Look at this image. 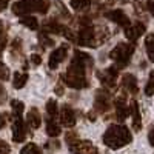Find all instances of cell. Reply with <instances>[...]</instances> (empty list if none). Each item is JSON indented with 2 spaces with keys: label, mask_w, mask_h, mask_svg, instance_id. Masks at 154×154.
Returning <instances> with one entry per match:
<instances>
[{
  "label": "cell",
  "mask_w": 154,
  "mask_h": 154,
  "mask_svg": "<svg viewBox=\"0 0 154 154\" xmlns=\"http://www.w3.org/2000/svg\"><path fill=\"white\" fill-rule=\"evenodd\" d=\"M103 143L111 148V149H119L128 143H131L133 140V134L123 125H109L106 128V131L103 133Z\"/></svg>",
  "instance_id": "6da1fadb"
},
{
  "label": "cell",
  "mask_w": 154,
  "mask_h": 154,
  "mask_svg": "<svg viewBox=\"0 0 154 154\" xmlns=\"http://www.w3.org/2000/svg\"><path fill=\"white\" fill-rule=\"evenodd\" d=\"M85 66L83 63H80L79 60H75L72 57L71 65L66 69V72L62 74V80L66 86L74 88V89H82L88 86V80H86V74H85Z\"/></svg>",
  "instance_id": "7a4b0ae2"
},
{
  "label": "cell",
  "mask_w": 154,
  "mask_h": 154,
  "mask_svg": "<svg viewBox=\"0 0 154 154\" xmlns=\"http://www.w3.org/2000/svg\"><path fill=\"white\" fill-rule=\"evenodd\" d=\"M134 49H136V46L131 43H119L109 53V57L116 62L117 68H125L130 63L131 56L134 54Z\"/></svg>",
  "instance_id": "3957f363"
},
{
  "label": "cell",
  "mask_w": 154,
  "mask_h": 154,
  "mask_svg": "<svg viewBox=\"0 0 154 154\" xmlns=\"http://www.w3.org/2000/svg\"><path fill=\"white\" fill-rule=\"evenodd\" d=\"M75 42L80 46H89V48H96L97 46V38H96V32L91 26L82 28L79 35H77Z\"/></svg>",
  "instance_id": "277c9868"
},
{
  "label": "cell",
  "mask_w": 154,
  "mask_h": 154,
  "mask_svg": "<svg viewBox=\"0 0 154 154\" xmlns=\"http://www.w3.org/2000/svg\"><path fill=\"white\" fill-rule=\"evenodd\" d=\"M117 75H119L117 66H109V68H106V69H103V71H99V72H97L99 80L102 82V85H105L106 88H114V86H116Z\"/></svg>",
  "instance_id": "5b68a950"
},
{
  "label": "cell",
  "mask_w": 154,
  "mask_h": 154,
  "mask_svg": "<svg viewBox=\"0 0 154 154\" xmlns=\"http://www.w3.org/2000/svg\"><path fill=\"white\" fill-rule=\"evenodd\" d=\"M111 106V94L105 89H99L96 93V100H94V108L97 112H106Z\"/></svg>",
  "instance_id": "8992f818"
},
{
  "label": "cell",
  "mask_w": 154,
  "mask_h": 154,
  "mask_svg": "<svg viewBox=\"0 0 154 154\" xmlns=\"http://www.w3.org/2000/svg\"><path fill=\"white\" fill-rule=\"evenodd\" d=\"M69 151L71 152H75V154H99L97 148L91 145V142H88V140H77V142L68 145Z\"/></svg>",
  "instance_id": "52a82bcc"
},
{
  "label": "cell",
  "mask_w": 154,
  "mask_h": 154,
  "mask_svg": "<svg viewBox=\"0 0 154 154\" xmlns=\"http://www.w3.org/2000/svg\"><path fill=\"white\" fill-rule=\"evenodd\" d=\"M26 137V125H25L22 116L19 117H14V122H12V139H14V142L20 143L25 140Z\"/></svg>",
  "instance_id": "ba28073f"
},
{
  "label": "cell",
  "mask_w": 154,
  "mask_h": 154,
  "mask_svg": "<svg viewBox=\"0 0 154 154\" xmlns=\"http://www.w3.org/2000/svg\"><path fill=\"white\" fill-rule=\"evenodd\" d=\"M66 54H68V46H66V45L56 48L53 53H51V56H49V62H48L49 68H51V69H56L60 63L66 59Z\"/></svg>",
  "instance_id": "9c48e42d"
},
{
  "label": "cell",
  "mask_w": 154,
  "mask_h": 154,
  "mask_svg": "<svg viewBox=\"0 0 154 154\" xmlns=\"http://www.w3.org/2000/svg\"><path fill=\"white\" fill-rule=\"evenodd\" d=\"M59 117H60V123L63 126H66V128H72L75 125V112H74V109L69 105H63L62 106Z\"/></svg>",
  "instance_id": "30bf717a"
},
{
  "label": "cell",
  "mask_w": 154,
  "mask_h": 154,
  "mask_svg": "<svg viewBox=\"0 0 154 154\" xmlns=\"http://www.w3.org/2000/svg\"><path fill=\"white\" fill-rule=\"evenodd\" d=\"M35 11V6H34V0H20V2L12 5V12L16 16H28L29 12Z\"/></svg>",
  "instance_id": "8fae6325"
},
{
  "label": "cell",
  "mask_w": 154,
  "mask_h": 154,
  "mask_svg": "<svg viewBox=\"0 0 154 154\" xmlns=\"http://www.w3.org/2000/svg\"><path fill=\"white\" fill-rule=\"evenodd\" d=\"M145 29H146L145 25L140 23V22H137V23L130 25V26L125 28V37L128 38V40H131V42H136L137 38L145 32Z\"/></svg>",
  "instance_id": "7c38bea8"
},
{
  "label": "cell",
  "mask_w": 154,
  "mask_h": 154,
  "mask_svg": "<svg viewBox=\"0 0 154 154\" xmlns=\"http://www.w3.org/2000/svg\"><path fill=\"white\" fill-rule=\"evenodd\" d=\"M105 16H106L109 20H112L114 23H117L119 26H123V28L130 26V19H128V16L125 14L122 9H112V11L106 12Z\"/></svg>",
  "instance_id": "4fadbf2b"
},
{
  "label": "cell",
  "mask_w": 154,
  "mask_h": 154,
  "mask_svg": "<svg viewBox=\"0 0 154 154\" xmlns=\"http://www.w3.org/2000/svg\"><path fill=\"white\" fill-rule=\"evenodd\" d=\"M116 117H117V120H125L128 117V114H130V106L126 105L125 102V97H117L116 99Z\"/></svg>",
  "instance_id": "5bb4252c"
},
{
  "label": "cell",
  "mask_w": 154,
  "mask_h": 154,
  "mask_svg": "<svg viewBox=\"0 0 154 154\" xmlns=\"http://www.w3.org/2000/svg\"><path fill=\"white\" fill-rule=\"evenodd\" d=\"M130 114L133 117V128L136 131H140L142 130V119H140V111H139V105L136 100H133L130 103Z\"/></svg>",
  "instance_id": "9a60e30c"
},
{
  "label": "cell",
  "mask_w": 154,
  "mask_h": 154,
  "mask_svg": "<svg viewBox=\"0 0 154 154\" xmlns=\"http://www.w3.org/2000/svg\"><path fill=\"white\" fill-rule=\"evenodd\" d=\"M122 86L126 89L128 93L136 94V93L139 91L136 75H133V74H123V75H122Z\"/></svg>",
  "instance_id": "2e32d148"
},
{
  "label": "cell",
  "mask_w": 154,
  "mask_h": 154,
  "mask_svg": "<svg viewBox=\"0 0 154 154\" xmlns=\"http://www.w3.org/2000/svg\"><path fill=\"white\" fill-rule=\"evenodd\" d=\"M26 123L29 125V128H32V130H37L38 126L42 125V116L40 112H38L37 108H31L26 114Z\"/></svg>",
  "instance_id": "e0dca14e"
},
{
  "label": "cell",
  "mask_w": 154,
  "mask_h": 154,
  "mask_svg": "<svg viewBox=\"0 0 154 154\" xmlns=\"http://www.w3.org/2000/svg\"><path fill=\"white\" fill-rule=\"evenodd\" d=\"M46 133L51 137H57L62 133V128L59 123L54 122V119H46Z\"/></svg>",
  "instance_id": "ac0fdd59"
},
{
  "label": "cell",
  "mask_w": 154,
  "mask_h": 154,
  "mask_svg": "<svg viewBox=\"0 0 154 154\" xmlns=\"http://www.w3.org/2000/svg\"><path fill=\"white\" fill-rule=\"evenodd\" d=\"M46 114H48V119H56L60 114V111L57 108V102L54 99H49L46 102Z\"/></svg>",
  "instance_id": "d6986e66"
},
{
  "label": "cell",
  "mask_w": 154,
  "mask_h": 154,
  "mask_svg": "<svg viewBox=\"0 0 154 154\" xmlns=\"http://www.w3.org/2000/svg\"><path fill=\"white\" fill-rule=\"evenodd\" d=\"M28 82V74L26 72H16L14 74V80H12V86L16 89H20L26 85Z\"/></svg>",
  "instance_id": "ffe728a7"
},
{
  "label": "cell",
  "mask_w": 154,
  "mask_h": 154,
  "mask_svg": "<svg viewBox=\"0 0 154 154\" xmlns=\"http://www.w3.org/2000/svg\"><path fill=\"white\" fill-rule=\"evenodd\" d=\"M20 23L23 25V26L29 28V29H37V28H38V22H37V19L32 17V16H23V17L20 19Z\"/></svg>",
  "instance_id": "44dd1931"
},
{
  "label": "cell",
  "mask_w": 154,
  "mask_h": 154,
  "mask_svg": "<svg viewBox=\"0 0 154 154\" xmlns=\"http://www.w3.org/2000/svg\"><path fill=\"white\" fill-rule=\"evenodd\" d=\"M63 28L65 26H62V25H59L56 20L51 19L49 22L45 23V29L49 31V32H54V34H59V32H63Z\"/></svg>",
  "instance_id": "7402d4cb"
},
{
  "label": "cell",
  "mask_w": 154,
  "mask_h": 154,
  "mask_svg": "<svg viewBox=\"0 0 154 154\" xmlns=\"http://www.w3.org/2000/svg\"><path fill=\"white\" fill-rule=\"evenodd\" d=\"M145 46H146V53L149 60L154 63V34H149L145 40Z\"/></svg>",
  "instance_id": "603a6c76"
},
{
  "label": "cell",
  "mask_w": 154,
  "mask_h": 154,
  "mask_svg": "<svg viewBox=\"0 0 154 154\" xmlns=\"http://www.w3.org/2000/svg\"><path fill=\"white\" fill-rule=\"evenodd\" d=\"M34 6H35L37 12H40V14H46L48 9H49V2H48V0H34Z\"/></svg>",
  "instance_id": "cb8c5ba5"
},
{
  "label": "cell",
  "mask_w": 154,
  "mask_h": 154,
  "mask_svg": "<svg viewBox=\"0 0 154 154\" xmlns=\"http://www.w3.org/2000/svg\"><path fill=\"white\" fill-rule=\"evenodd\" d=\"M11 108H12V112H14L16 117H19V116H22L23 109H25V105H23V102L20 100H11Z\"/></svg>",
  "instance_id": "d4e9b609"
},
{
  "label": "cell",
  "mask_w": 154,
  "mask_h": 154,
  "mask_svg": "<svg viewBox=\"0 0 154 154\" xmlns=\"http://www.w3.org/2000/svg\"><path fill=\"white\" fill-rule=\"evenodd\" d=\"M20 154H42V151L35 143H28V145H25L22 148Z\"/></svg>",
  "instance_id": "484cf974"
},
{
  "label": "cell",
  "mask_w": 154,
  "mask_h": 154,
  "mask_svg": "<svg viewBox=\"0 0 154 154\" xmlns=\"http://www.w3.org/2000/svg\"><path fill=\"white\" fill-rule=\"evenodd\" d=\"M145 94L148 96V97H151L152 94H154V71L149 74V77H148V83H146V86H145Z\"/></svg>",
  "instance_id": "4316f807"
},
{
  "label": "cell",
  "mask_w": 154,
  "mask_h": 154,
  "mask_svg": "<svg viewBox=\"0 0 154 154\" xmlns=\"http://www.w3.org/2000/svg\"><path fill=\"white\" fill-rule=\"evenodd\" d=\"M89 3H91V0H71V6L74 9H77V11L86 8Z\"/></svg>",
  "instance_id": "83f0119b"
},
{
  "label": "cell",
  "mask_w": 154,
  "mask_h": 154,
  "mask_svg": "<svg viewBox=\"0 0 154 154\" xmlns=\"http://www.w3.org/2000/svg\"><path fill=\"white\" fill-rule=\"evenodd\" d=\"M9 79V69L5 63L0 62V80H8Z\"/></svg>",
  "instance_id": "f1b7e54d"
},
{
  "label": "cell",
  "mask_w": 154,
  "mask_h": 154,
  "mask_svg": "<svg viewBox=\"0 0 154 154\" xmlns=\"http://www.w3.org/2000/svg\"><path fill=\"white\" fill-rule=\"evenodd\" d=\"M65 140H66L68 145H71V143H74V142H77V140H79V136H77V133H74V131H66Z\"/></svg>",
  "instance_id": "f546056e"
},
{
  "label": "cell",
  "mask_w": 154,
  "mask_h": 154,
  "mask_svg": "<svg viewBox=\"0 0 154 154\" xmlns=\"http://www.w3.org/2000/svg\"><path fill=\"white\" fill-rule=\"evenodd\" d=\"M38 40H40V43H43L45 46H53V38H51V37H48L46 34H38Z\"/></svg>",
  "instance_id": "4dcf8cb0"
},
{
  "label": "cell",
  "mask_w": 154,
  "mask_h": 154,
  "mask_svg": "<svg viewBox=\"0 0 154 154\" xmlns=\"http://www.w3.org/2000/svg\"><path fill=\"white\" fill-rule=\"evenodd\" d=\"M9 151H11L9 145L5 142L3 139H0V154H9Z\"/></svg>",
  "instance_id": "1f68e13d"
},
{
  "label": "cell",
  "mask_w": 154,
  "mask_h": 154,
  "mask_svg": "<svg viewBox=\"0 0 154 154\" xmlns=\"http://www.w3.org/2000/svg\"><path fill=\"white\" fill-rule=\"evenodd\" d=\"M29 60L32 62V65H40L42 63V56H38V54H31V57H29Z\"/></svg>",
  "instance_id": "d6a6232c"
},
{
  "label": "cell",
  "mask_w": 154,
  "mask_h": 154,
  "mask_svg": "<svg viewBox=\"0 0 154 154\" xmlns=\"http://www.w3.org/2000/svg\"><path fill=\"white\" fill-rule=\"evenodd\" d=\"M6 43H8V40H6V37L5 35H0V53L6 48Z\"/></svg>",
  "instance_id": "836d02e7"
},
{
  "label": "cell",
  "mask_w": 154,
  "mask_h": 154,
  "mask_svg": "<svg viewBox=\"0 0 154 154\" xmlns=\"http://www.w3.org/2000/svg\"><path fill=\"white\" fill-rule=\"evenodd\" d=\"M146 9L149 11V14L154 17V2H148L146 3Z\"/></svg>",
  "instance_id": "e575fe53"
},
{
  "label": "cell",
  "mask_w": 154,
  "mask_h": 154,
  "mask_svg": "<svg viewBox=\"0 0 154 154\" xmlns=\"http://www.w3.org/2000/svg\"><path fill=\"white\" fill-rule=\"evenodd\" d=\"M148 140H149L151 146H154V130H151V131H149V134H148Z\"/></svg>",
  "instance_id": "d590c367"
},
{
  "label": "cell",
  "mask_w": 154,
  "mask_h": 154,
  "mask_svg": "<svg viewBox=\"0 0 154 154\" xmlns=\"http://www.w3.org/2000/svg\"><path fill=\"white\" fill-rule=\"evenodd\" d=\"M6 5H8L6 0H0V11H3V9L6 8Z\"/></svg>",
  "instance_id": "8d00e7d4"
},
{
  "label": "cell",
  "mask_w": 154,
  "mask_h": 154,
  "mask_svg": "<svg viewBox=\"0 0 154 154\" xmlns=\"http://www.w3.org/2000/svg\"><path fill=\"white\" fill-rule=\"evenodd\" d=\"M56 93H57L59 96L63 94V88H62V85H57V86H56Z\"/></svg>",
  "instance_id": "74e56055"
},
{
  "label": "cell",
  "mask_w": 154,
  "mask_h": 154,
  "mask_svg": "<svg viewBox=\"0 0 154 154\" xmlns=\"http://www.w3.org/2000/svg\"><path fill=\"white\" fill-rule=\"evenodd\" d=\"M5 123H6V120L3 119V116L0 114V130H2V128H5Z\"/></svg>",
  "instance_id": "f35d334b"
},
{
  "label": "cell",
  "mask_w": 154,
  "mask_h": 154,
  "mask_svg": "<svg viewBox=\"0 0 154 154\" xmlns=\"http://www.w3.org/2000/svg\"><path fill=\"white\" fill-rule=\"evenodd\" d=\"M2 32H5V25H3L2 20H0V34H2Z\"/></svg>",
  "instance_id": "ab89813d"
},
{
  "label": "cell",
  "mask_w": 154,
  "mask_h": 154,
  "mask_svg": "<svg viewBox=\"0 0 154 154\" xmlns=\"http://www.w3.org/2000/svg\"><path fill=\"white\" fill-rule=\"evenodd\" d=\"M3 96H5V88H3L2 85H0V99H2Z\"/></svg>",
  "instance_id": "60d3db41"
}]
</instances>
